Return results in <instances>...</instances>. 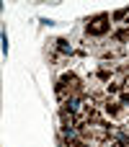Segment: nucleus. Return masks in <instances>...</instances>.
I'll return each instance as SVG.
<instances>
[{"instance_id":"nucleus-2","label":"nucleus","mask_w":129,"mask_h":147,"mask_svg":"<svg viewBox=\"0 0 129 147\" xmlns=\"http://www.w3.org/2000/svg\"><path fill=\"white\" fill-rule=\"evenodd\" d=\"M116 39H119V41H127V39H129V28L119 31V34H116Z\"/></svg>"},{"instance_id":"nucleus-3","label":"nucleus","mask_w":129,"mask_h":147,"mask_svg":"<svg viewBox=\"0 0 129 147\" xmlns=\"http://www.w3.org/2000/svg\"><path fill=\"white\" fill-rule=\"evenodd\" d=\"M57 44H59V52H70V44H67V41H65V39H59V41H57Z\"/></svg>"},{"instance_id":"nucleus-1","label":"nucleus","mask_w":129,"mask_h":147,"mask_svg":"<svg viewBox=\"0 0 129 147\" xmlns=\"http://www.w3.org/2000/svg\"><path fill=\"white\" fill-rule=\"evenodd\" d=\"M111 18L106 16V13H101V16H96V18H91L88 21V34L91 36H103L109 28H111V23H109Z\"/></svg>"}]
</instances>
